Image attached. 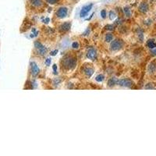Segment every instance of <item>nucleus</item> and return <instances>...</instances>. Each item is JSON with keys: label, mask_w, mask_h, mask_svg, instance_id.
Masks as SVG:
<instances>
[{"label": "nucleus", "mask_w": 156, "mask_h": 156, "mask_svg": "<svg viewBox=\"0 0 156 156\" xmlns=\"http://www.w3.org/2000/svg\"><path fill=\"white\" fill-rule=\"evenodd\" d=\"M72 47H73V48H79V44H78V42H74L73 44H72Z\"/></svg>", "instance_id": "5701e85b"}, {"label": "nucleus", "mask_w": 156, "mask_h": 156, "mask_svg": "<svg viewBox=\"0 0 156 156\" xmlns=\"http://www.w3.org/2000/svg\"><path fill=\"white\" fill-rule=\"evenodd\" d=\"M30 2L34 7H41L43 5V0H30Z\"/></svg>", "instance_id": "f8f14e48"}, {"label": "nucleus", "mask_w": 156, "mask_h": 156, "mask_svg": "<svg viewBox=\"0 0 156 156\" xmlns=\"http://www.w3.org/2000/svg\"><path fill=\"white\" fill-rule=\"evenodd\" d=\"M46 2H48V4H51V5H54V4H56L59 0H46Z\"/></svg>", "instance_id": "aec40b11"}, {"label": "nucleus", "mask_w": 156, "mask_h": 156, "mask_svg": "<svg viewBox=\"0 0 156 156\" xmlns=\"http://www.w3.org/2000/svg\"><path fill=\"white\" fill-rule=\"evenodd\" d=\"M67 13H68V9L66 7H60L58 9L57 12H56V16L58 18H60V19H62L67 16Z\"/></svg>", "instance_id": "39448f33"}, {"label": "nucleus", "mask_w": 156, "mask_h": 156, "mask_svg": "<svg viewBox=\"0 0 156 156\" xmlns=\"http://www.w3.org/2000/svg\"><path fill=\"white\" fill-rule=\"evenodd\" d=\"M123 45H124V43L122 40L116 39V40H114V41L111 43L110 48L112 51H118L123 47Z\"/></svg>", "instance_id": "f03ea898"}, {"label": "nucleus", "mask_w": 156, "mask_h": 156, "mask_svg": "<svg viewBox=\"0 0 156 156\" xmlns=\"http://www.w3.org/2000/svg\"><path fill=\"white\" fill-rule=\"evenodd\" d=\"M62 65L66 70H73L77 66V59L73 57L68 56L63 59Z\"/></svg>", "instance_id": "f257e3e1"}, {"label": "nucleus", "mask_w": 156, "mask_h": 156, "mask_svg": "<svg viewBox=\"0 0 156 156\" xmlns=\"http://www.w3.org/2000/svg\"><path fill=\"white\" fill-rule=\"evenodd\" d=\"M52 68H53V70H54V73L55 74H57V66L56 64L53 65Z\"/></svg>", "instance_id": "cd10ccee"}, {"label": "nucleus", "mask_w": 156, "mask_h": 156, "mask_svg": "<svg viewBox=\"0 0 156 156\" xmlns=\"http://www.w3.org/2000/svg\"><path fill=\"white\" fill-rule=\"evenodd\" d=\"M123 12H124V14H125L126 16H127V17L131 16V11H130V10L129 7H124Z\"/></svg>", "instance_id": "dca6fc26"}, {"label": "nucleus", "mask_w": 156, "mask_h": 156, "mask_svg": "<svg viewBox=\"0 0 156 156\" xmlns=\"http://www.w3.org/2000/svg\"><path fill=\"white\" fill-rule=\"evenodd\" d=\"M151 54L152 55V56H156V47L154 48H151Z\"/></svg>", "instance_id": "393cba45"}, {"label": "nucleus", "mask_w": 156, "mask_h": 156, "mask_svg": "<svg viewBox=\"0 0 156 156\" xmlns=\"http://www.w3.org/2000/svg\"><path fill=\"white\" fill-rule=\"evenodd\" d=\"M118 80H118L116 77H112L108 80L107 85H108V87H109V88H112V87H114L115 85L117 84Z\"/></svg>", "instance_id": "9b49d317"}, {"label": "nucleus", "mask_w": 156, "mask_h": 156, "mask_svg": "<svg viewBox=\"0 0 156 156\" xmlns=\"http://www.w3.org/2000/svg\"><path fill=\"white\" fill-rule=\"evenodd\" d=\"M50 63H51V59L49 58H48V59H46L45 60V64L47 66H50Z\"/></svg>", "instance_id": "bb28decb"}, {"label": "nucleus", "mask_w": 156, "mask_h": 156, "mask_svg": "<svg viewBox=\"0 0 156 156\" xmlns=\"http://www.w3.org/2000/svg\"><path fill=\"white\" fill-rule=\"evenodd\" d=\"M148 70L150 73H154L155 70H156V64H155V62H151L149 64L148 66Z\"/></svg>", "instance_id": "ddd939ff"}, {"label": "nucleus", "mask_w": 156, "mask_h": 156, "mask_svg": "<svg viewBox=\"0 0 156 156\" xmlns=\"http://www.w3.org/2000/svg\"><path fill=\"white\" fill-rule=\"evenodd\" d=\"M84 73H85L87 77H91V75L94 73V70L92 68H86L85 70H84Z\"/></svg>", "instance_id": "4468645a"}, {"label": "nucleus", "mask_w": 156, "mask_h": 156, "mask_svg": "<svg viewBox=\"0 0 156 156\" xmlns=\"http://www.w3.org/2000/svg\"><path fill=\"white\" fill-rule=\"evenodd\" d=\"M71 27V24L70 22H65L63 23L62 25H60L59 27V31L62 32H66L70 29Z\"/></svg>", "instance_id": "9d476101"}, {"label": "nucleus", "mask_w": 156, "mask_h": 156, "mask_svg": "<svg viewBox=\"0 0 156 156\" xmlns=\"http://www.w3.org/2000/svg\"><path fill=\"white\" fill-rule=\"evenodd\" d=\"M117 84L121 87H126V88H131L134 84V82L132 81L130 79L128 78H124V79H121L118 80Z\"/></svg>", "instance_id": "7ed1b4c3"}, {"label": "nucleus", "mask_w": 156, "mask_h": 156, "mask_svg": "<svg viewBox=\"0 0 156 156\" xmlns=\"http://www.w3.org/2000/svg\"><path fill=\"white\" fill-rule=\"evenodd\" d=\"M145 89H154V87L152 86V83H148L145 86Z\"/></svg>", "instance_id": "b1692460"}, {"label": "nucleus", "mask_w": 156, "mask_h": 156, "mask_svg": "<svg viewBox=\"0 0 156 156\" xmlns=\"http://www.w3.org/2000/svg\"><path fill=\"white\" fill-rule=\"evenodd\" d=\"M90 32V30H89V28L88 29H87V31H85L84 33H83V35H88V34Z\"/></svg>", "instance_id": "c756f323"}, {"label": "nucleus", "mask_w": 156, "mask_h": 156, "mask_svg": "<svg viewBox=\"0 0 156 156\" xmlns=\"http://www.w3.org/2000/svg\"><path fill=\"white\" fill-rule=\"evenodd\" d=\"M105 42H110L111 41H112L113 40V35H112V34L110 33H109V34H107L106 35H105Z\"/></svg>", "instance_id": "f3484780"}, {"label": "nucleus", "mask_w": 156, "mask_h": 156, "mask_svg": "<svg viewBox=\"0 0 156 156\" xmlns=\"http://www.w3.org/2000/svg\"><path fill=\"white\" fill-rule=\"evenodd\" d=\"M93 7V4L91 3L89 5H86L84 6H83L81 10H80V17H84L87 16V14H88L89 12L91 11V10Z\"/></svg>", "instance_id": "423d86ee"}, {"label": "nucleus", "mask_w": 156, "mask_h": 156, "mask_svg": "<svg viewBox=\"0 0 156 156\" xmlns=\"http://www.w3.org/2000/svg\"><path fill=\"white\" fill-rule=\"evenodd\" d=\"M87 57L91 60H94L97 57V52L94 48H90L87 52Z\"/></svg>", "instance_id": "6e6552de"}, {"label": "nucleus", "mask_w": 156, "mask_h": 156, "mask_svg": "<svg viewBox=\"0 0 156 156\" xmlns=\"http://www.w3.org/2000/svg\"><path fill=\"white\" fill-rule=\"evenodd\" d=\"M104 78H105L104 75L99 74V75H98V76L96 77L95 80H96V81H98V82H102V81H103V80H104Z\"/></svg>", "instance_id": "a211bd4d"}, {"label": "nucleus", "mask_w": 156, "mask_h": 156, "mask_svg": "<svg viewBox=\"0 0 156 156\" xmlns=\"http://www.w3.org/2000/svg\"><path fill=\"white\" fill-rule=\"evenodd\" d=\"M48 21H49V18H46V19H45V23H46V24H48Z\"/></svg>", "instance_id": "7c9ffc66"}, {"label": "nucleus", "mask_w": 156, "mask_h": 156, "mask_svg": "<svg viewBox=\"0 0 156 156\" xmlns=\"http://www.w3.org/2000/svg\"><path fill=\"white\" fill-rule=\"evenodd\" d=\"M109 19L110 20H114L115 17H116V14H115V13L114 12V11H110L109 13Z\"/></svg>", "instance_id": "6ab92c4d"}, {"label": "nucleus", "mask_w": 156, "mask_h": 156, "mask_svg": "<svg viewBox=\"0 0 156 156\" xmlns=\"http://www.w3.org/2000/svg\"><path fill=\"white\" fill-rule=\"evenodd\" d=\"M147 45H148V47L150 48H154L156 47V43L154 42V40H149V41L147 42Z\"/></svg>", "instance_id": "2eb2a0df"}, {"label": "nucleus", "mask_w": 156, "mask_h": 156, "mask_svg": "<svg viewBox=\"0 0 156 156\" xmlns=\"http://www.w3.org/2000/svg\"><path fill=\"white\" fill-rule=\"evenodd\" d=\"M138 9H139V11H140V12L143 13H147V12L148 11V9H149L148 4L146 2H141V3L140 4Z\"/></svg>", "instance_id": "1a4fd4ad"}, {"label": "nucleus", "mask_w": 156, "mask_h": 156, "mask_svg": "<svg viewBox=\"0 0 156 156\" xmlns=\"http://www.w3.org/2000/svg\"><path fill=\"white\" fill-rule=\"evenodd\" d=\"M101 16H102V18H104V19L105 18L106 16H107V13H106V10H103L101 11Z\"/></svg>", "instance_id": "4be33fe9"}, {"label": "nucleus", "mask_w": 156, "mask_h": 156, "mask_svg": "<svg viewBox=\"0 0 156 156\" xmlns=\"http://www.w3.org/2000/svg\"><path fill=\"white\" fill-rule=\"evenodd\" d=\"M34 47L37 49V52L42 56H44L47 53V48H46L42 43H40L39 42H34Z\"/></svg>", "instance_id": "20e7f679"}, {"label": "nucleus", "mask_w": 156, "mask_h": 156, "mask_svg": "<svg viewBox=\"0 0 156 156\" xmlns=\"http://www.w3.org/2000/svg\"><path fill=\"white\" fill-rule=\"evenodd\" d=\"M57 52H58V50H55V51H52V52H51L50 55H51V56H56V53H57Z\"/></svg>", "instance_id": "c85d7f7f"}, {"label": "nucleus", "mask_w": 156, "mask_h": 156, "mask_svg": "<svg viewBox=\"0 0 156 156\" xmlns=\"http://www.w3.org/2000/svg\"><path fill=\"white\" fill-rule=\"evenodd\" d=\"M31 74H32V76L36 77L38 75L40 70H39V67L37 66V65L35 62H32L31 63Z\"/></svg>", "instance_id": "0eeeda50"}, {"label": "nucleus", "mask_w": 156, "mask_h": 156, "mask_svg": "<svg viewBox=\"0 0 156 156\" xmlns=\"http://www.w3.org/2000/svg\"><path fill=\"white\" fill-rule=\"evenodd\" d=\"M60 82H61V80H60V79H57V78H56V79L54 80V84H55V85L59 84Z\"/></svg>", "instance_id": "a878e982"}, {"label": "nucleus", "mask_w": 156, "mask_h": 156, "mask_svg": "<svg viewBox=\"0 0 156 156\" xmlns=\"http://www.w3.org/2000/svg\"><path fill=\"white\" fill-rule=\"evenodd\" d=\"M105 27H106L107 30H109V31H112V30H114L115 26H114V25H112V24H108Z\"/></svg>", "instance_id": "412c9836"}]
</instances>
